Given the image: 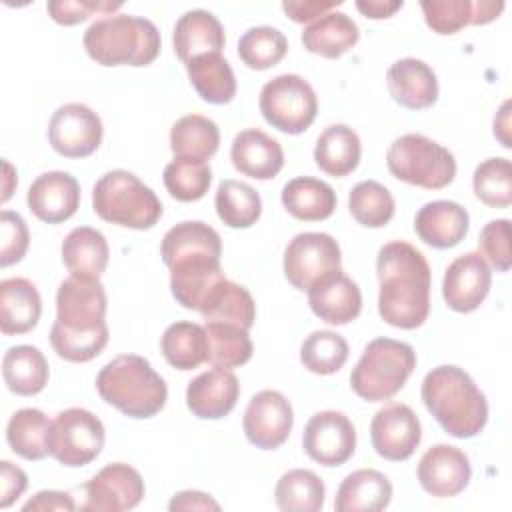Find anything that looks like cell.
I'll use <instances>...</instances> for the list:
<instances>
[{
	"instance_id": "cell-2",
	"label": "cell",
	"mask_w": 512,
	"mask_h": 512,
	"mask_svg": "<svg viewBox=\"0 0 512 512\" xmlns=\"http://www.w3.org/2000/svg\"><path fill=\"white\" fill-rule=\"evenodd\" d=\"M376 274L380 282L378 314L402 330L422 326L430 314L432 272L420 250L394 240L378 250Z\"/></svg>"
},
{
	"instance_id": "cell-5",
	"label": "cell",
	"mask_w": 512,
	"mask_h": 512,
	"mask_svg": "<svg viewBox=\"0 0 512 512\" xmlns=\"http://www.w3.org/2000/svg\"><path fill=\"white\" fill-rule=\"evenodd\" d=\"M96 390L104 402L130 418H152L168 400L166 382L138 354H120L102 366Z\"/></svg>"
},
{
	"instance_id": "cell-37",
	"label": "cell",
	"mask_w": 512,
	"mask_h": 512,
	"mask_svg": "<svg viewBox=\"0 0 512 512\" xmlns=\"http://www.w3.org/2000/svg\"><path fill=\"white\" fill-rule=\"evenodd\" d=\"M52 420L38 408L16 410L6 424L10 450L26 460H42L50 454Z\"/></svg>"
},
{
	"instance_id": "cell-34",
	"label": "cell",
	"mask_w": 512,
	"mask_h": 512,
	"mask_svg": "<svg viewBox=\"0 0 512 512\" xmlns=\"http://www.w3.org/2000/svg\"><path fill=\"white\" fill-rule=\"evenodd\" d=\"M362 156L358 134L348 124L328 126L316 140L314 160L316 166L328 176L342 178L356 170Z\"/></svg>"
},
{
	"instance_id": "cell-57",
	"label": "cell",
	"mask_w": 512,
	"mask_h": 512,
	"mask_svg": "<svg viewBox=\"0 0 512 512\" xmlns=\"http://www.w3.org/2000/svg\"><path fill=\"white\" fill-rule=\"evenodd\" d=\"M494 136L504 148H510V100H506L494 116Z\"/></svg>"
},
{
	"instance_id": "cell-28",
	"label": "cell",
	"mask_w": 512,
	"mask_h": 512,
	"mask_svg": "<svg viewBox=\"0 0 512 512\" xmlns=\"http://www.w3.org/2000/svg\"><path fill=\"white\" fill-rule=\"evenodd\" d=\"M42 314V298L26 278L0 282V330L6 336L26 334L36 328Z\"/></svg>"
},
{
	"instance_id": "cell-45",
	"label": "cell",
	"mask_w": 512,
	"mask_h": 512,
	"mask_svg": "<svg viewBox=\"0 0 512 512\" xmlns=\"http://www.w3.org/2000/svg\"><path fill=\"white\" fill-rule=\"evenodd\" d=\"M288 52L286 36L274 26H252L238 40V56L252 70L276 66Z\"/></svg>"
},
{
	"instance_id": "cell-36",
	"label": "cell",
	"mask_w": 512,
	"mask_h": 512,
	"mask_svg": "<svg viewBox=\"0 0 512 512\" xmlns=\"http://www.w3.org/2000/svg\"><path fill=\"white\" fill-rule=\"evenodd\" d=\"M186 72L198 96L208 104H228L236 96V76L222 52L190 60Z\"/></svg>"
},
{
	"instance_id": "cell-51",
	"label": "cell",
	"mask_w": 512,
	"mask_h": 512,
	"mask_svg": "<svg viewBox=\"0 0 512 512\" xmlns=\"http://www.w3.org/2000/svg\"><path fill=\"white\" fill-rule=\"evenodd\" d=\"M122 2H108V0H50L46 10L50 18L62 26H74L88 20L94 14L110 16L118 10Z\"/></svg>"
},
{
	"instance_id": "cell-14",
	"label": "cell",
	"mask_w": 512,
	"mask_h": 512,
	"mask_svg": "<svg viewBox=\"0 0 512 512\" xmlns=\"http://www.w3.org/2000/svg\"><path fill=\"white\" fill-rule=\"evenodd\" d=\"M80 510L122 512L136 508L144 498V480L140 472L124 462H112L94 474L84 486Z\"/></svg>"
},
{
	"instance_id": "cell-9",
	"label": "cell",
	"mask_w": 512,
	"mask_h": 512,
	"mask_svg": "<svg viewBox=\"0 0 512 512\" xmlns=\"http://www.w3.org/2000/svg\"><path fill=\"white\" fill-rule=\"evenodd\" d=\"M258 106L272 128L284 134H302L316 120L318 98L302 76L280 74L262 86Z\"/></svg>"
},
{
	"instance_id": "cell-1",
	"label": "cell",
	"mask_w": 512,
	"mask_h": 512,
	"mask_svg": "<svg viewBox=\"0 0 512 512\" xmlns=\"http://www.w3.org/2000/svg\"><path fill=\"white\" fill-rule=\"evenodd\" d=\"M160 256L170 270L172 296L188 310H200L208 292L226 278L220 234L200 220L172 226L162 238Z\"/></svg>"
},
{
	"instance_id": "cell-29",
	"label": "cell",
	"mask_w": 512,
	"mask_h": 512,
	"mask_svg": "<svg viewBox=\"0 0 512 512\" xmlns=\"http://www.w3.org/2000/svg\"><path fill=\"white\" fill-rule=\"evenodd\" d=\"M392 500L390 480L372 468L350 472L338 486L334 498L336 512H380Z\"/></svg>"
},
{
	"instance_id": "cell-19",
	"label": "cell",
	"mask_w": 512,
	"mask_h": 512,
	"mask_svg": "<svg viewBox=\"0 0 512 512\" xmlns=\"http://www.w3.org/2000/svg\"><path fill=\"white\" fill-rule=\"evenodd\" d=\"M416 474L424 492L434 498H452L468 486L472 466L458 446L434 444L422 454Z\"/></svg>"
},
{
	"instance_id": "cell-25",
	"label": "cell",
	"mask_w": 512,
	"mask_h": 512,
	"mask_svg": "<svg viewBox=\"0 0 512 512\" xmlns=\"http://www.w3.org/2000/svg\"><path fill=\"white\" fill-rule=\"evenodd\" d=\"M390 96L404 108L422 110L438 100L434 70L418 58H400L386 72Z\"/></svg>"
},
{
	"instance_id": "cell-42",
	"label": "cell",
	"mask_w": 512,
	"mask_h": 512,
	"mask_svg": "<svg viewBox=\"0 0 512 512\" xmlns=\"http://www.w3.org/2000/svg\"><path fill=\"white\" fill-rule=\"evenodd\" d=\"M208 334V362L220 368H238L252 358L248 330L228 322H204Z\"/></svg>"
},
{
	"instance_id": "cell-55",
	"label": "cell",
	"mask_w": 512,
	"mask_h": 512,
	"mask_svg": "<svg viewBox=\"0 0 512 512\" xmlns=\"http://www.w3.org/2000/svg\"><path fill=\"white\" fill-rule=\"evenodd\" d=\"M170 512H180V510H220V504L206 492L200 490H182L172 496L168 502Z\"/></svg>"
},
{
	"instance_id": "cell-48",
	"label": "cell",
	"mask_w": 512,
	"mask_h": 512,
	"mask_svg": "<svg viewBox=\"0 0 512 512\" xmlns=\"http://www.w3.org/2000/svg\"><path fill=\"white\" fill-rule=\"evenodd\" d=\"M110 332L108 326H102L94 332H86V334H74V332H66L62 328H58L56 324H52L50 328V344L54 348V352L64 358L66 362H90L92 358H96L108 344Z\"/></svg>"
},
{
	"instance_id": "cell-38",
	"label": "cell",
	"mask_w": 512,
	"mask_h": 512,
	"mask_svg": "<svg viewBox=\"0 0 512 512\" xmlns=\"http://www.w3.org/2000/svg\"><path fill=\"white\" fill-rule=\"evenodd\" d=\"M220 146V130L214 120L200 114H186L170 128V148L174 158L210 160Z\"/></svg>"
},
{
	"instance_id": "cell-12",
	"label": "cell",
	"mask_w": 512,
	"mask_h": 512,
	"mask_svg": "<svg viewBox=\"0 0 512 512\" xmlns=\"http://www.w3.org/2000/svg\"><path fill=\"white\" fill-rule=\"evenodd\" d=\"M106 308L108 300L100 280L70 276L58 286L54 324L74 334L94 332L106 326Z\"/></svg>"
},
{
	"instance_id": "cell-11",
	"label": "cell",
	"mask_w": 512,
	"mask_h": 512,
	"mask_svg": "<svg viewBox=\"0 0 512 512\" xmlns=\"http://www.w3.org/2000/svg\"><path fill=\"white\" fill-rule=\"evenodd\" d=\"M338 270H342L340 246L326 232H300L284 250V276L298 290L308 292Z\"/></svg>"
},
{
	"instance_id": "cell-8",
	"label": "cell",
	"mask_w": 512,
	"mask_h": 512,
	"mask_svg": "<svg viewBox=\"0 0 512 512\" xmlns=\"http://www.w3.org/2000/svg\"><path fill=\"white\" fill-rule=\"evenodd\" d=\"M386 164L394 178L426 190L446 188L456 176L454 154L424 134H404L396 138Z\"/></svg>"
},
{
	"instance_id": "cell-53",
	"label": "cell",
	"mask_w": 512,
	"mask_h": 512,
	"mask_svg": "<svg viewBox=\"0 0 512 512\" xmlns=\"http://www.w3.org/2000/svg\"><path fill=\"white\" fill-rule=\"evenodd\" d=\"M340 4H342L340 0H304V2L302 0H286V2H282V10L286 12V16L290 20H294L298 24H304V22L310 24Z\"/></svg>"
},
{
	"instance_id": "cell-50",
	"label": "cell",
	"mask_w": 512,
	"mask_h": 512,
	"mask_svg": "<svg viewBox=\"0 0 512 512\" xmlns=\"http://www.w3.org/2000/svg\"><path fill=\"white\" fill-rule=\"evenodd\" d=\"M30 234L18 212L2 210L0 214V266L8 268L26 256Z\"/></svg>"
},
{
	"instance_id": "cell-46",
	"label": "cell",
	"mask_w": 512,
	"mask_h": 512,
	"mask_svg": "<svg viewBox=\"0 0 512 512\" xmlns=\"http://www.w3.org/2000/svg\"><path fill=\"white\" fill-rule=\"evenodd\" d=\"M474 196L490 208H508L512 204V164L496 156L480 162L472 174Z\"/></svg>"
},
{
	"instance_id": "cell-10",
	"label": "cell",
	"mask_w": 512,
	"mask_h": 512,
	"mask_svg": "<svg viewBox=\"0 0 512 512\" xmlns=\"http://www.w3.org/2000/svg\"><path fill=\"white\" fill-rule=\"evenodd\" d=\"M106 430L102 420L86 408H68L56 414L50 428V456L62 466L78 468L98 458Z\"/></svg>"
},
{
	"instance_id": "cell-13",
	"label": "cell",
	"mask_w": 512,
	"mask_h": 512,
	"mask_svg": "<svg viewBox=\"0 0 512 512\" xmlns=\"http://www.w3.org/2000/svg\"><path fill=\"white\" fill-rule=\"evenodd\" d=\"M102 120L86 104L68 102L56 108L48 124L50 146L64 158H86L102 144Z\"/></svg>"
},
{
	"instance_id": "cell-21",
	"label": "cell",
	"mask_w": 512,
	"mask_h": 512,
	"mask_svg": "<svg viewBox=\"0 0 512 512\" xmlns=\"http://www.w3.org/2000/svg\"><path fill=\"white\" fill-rule=\"evenodd\" d=\"M240 396V384L232 370L214 366L194 380L186 388L188 410L202 420H220L228 416Z\"/></svg>"
},
{
	"instance_id": "cell-41",
	"label": "cell",
	"mask_w": 512,
	"mask_h": 512,
	"mask_svg": "<svg viewBox=\"0 0 512 512\" xmlns=\"http://www.w3.org/2000/svg\"><path fill=\"white\" fill-rule=\"evenodd\" d=\"M214 206L228 228H250L262 214L260 194L246 182L226 178L218 184Z\"/></svg>"
},
{
	"instance_id": "cell-40",
	"label": "cell",
	"mask_w": 512,
	"mask_h": 512,
	"mask_svg": "<svg viewBox=\"0 0 512 512\" xmlns=\"http://www.w3.org/2000/svg\"><path fill=\"white\" fill-rule=\"evenodd\" d=\"M324 496L322 478L306 468L284 472L274 488L276 506L284 512H318L324 506Z\"/></svg>"
},
{
	"instance_id": "cell-52",
	"label": "cell",
	"mask_w": 512,
	"mask_h": 512,
	"mask_svg": "<svg viewBox=\"0 0 512 512\" xmlns=\"http://www.w3.org/2000/svg\"><path fill=\"white\" fill-rule=\"evenodd\" d=\"M26 486H28L26 472L8 460H2L0 462V508L12 506L24 494Z\"/></svg>"
},
{
	"instance_id": "cell-6",
	"label": "cell",
	"mask_w": 512,
	"mask_h": 512,
	"mask_svg": "<svg viewBox=\"0 0 512 512\" xmlns=\"http://www.w3.org/2000/svg\"><path fill=\"white\" fill-rule=\"evenodd\" d=\"M92 208L104 222L132 230H148L162 216L154 190L128 170H110L96 180Z\"/></svg>"
},
{
	"instance_id": "cell-31",
	"label": "cell",
	"mask_w": 512,
	"mask_h": 512,
	"mask_svg": "<svg viewBox=\"0 0 512 512\" xmlns=\"http://www.w3.org/2000/svg\"><path fill=\"white\" fill-rule=\"evenodd\" d=\"M360 38L358 24L344 12L330 10L302 30V44L308 52L322 58H340Z\"/></svg>"
},
{
	"instance_id": "cell-20",
	"label": "cell",
	"mask_w": 512,
	"mask_h": 512,
	"mask_svg": "<svg viewBox=\"0 0 512 512\" xmlns=\"http://www.w3.org/2000/svg\"><path fill=\"white\" fill-rule=\"evenodd\" d=\"M26 204L30 212L46 224L66 222L80 206V184L68 172H44L30 184Z\"/></svg>"
},
{
	"instance_id": "cell-43",
	"label": "cell",
	"mask_w": 512,
	"mask_h": 512,
	"mask_svg": "<svg viewBox=\"0 0 512 512\" xmlns=\"http://www.w3.org/2000/svg\"><path fill=\"white\" fill-rule=\"evenodd\" d=\"M352 218L366 228H382L394 216V198L390 190L376 180L358 182L348 196Z\"/></svg>"
},
{
	"instance_id": "cell-18",
	"label": "cell",
	"mask_w": 512,
	"mask_h": 512,
	"mask_svg": "<svg viewBox=\"0 0 512 512\" xmlns=\"http://www.w3.org/2000/svg\"><path fill=\"white\" fill-rule=\"evenodd\" d=\"M492 272L480 252H466L450 262L442 280V296L454 312H474L486 300Z\"/></svg>"
},
{
	"instance_id": "cell-24",
	"label": "cell",
	"mask_w": 512,
	"mask_h": 512,
	"mask_svg": "<svg viewBox=\"0 0 512 512\" xmlns=\"http://www.w3.org/2000/svg\"><path fill=\"white\" fill-rule=\"evenodd\" d=\"M230 160L240 174L256 180H270L284 166V150L280 142L266 132L246 128L234 136Z\"/></svg>"
},
{
	"instance_id": "cell-44",
	"label": "cell",
	"mask_w": 512,
	"mask_h": 512,
	"mask_svg": "<svg viewBox=\"0 0 512 512\" xmlns=\"http://www.w3.org/2000/svg\"><path fill=\"white\" fill-rule=\"evenodd\" d=\"M348 352V342L338 332L314 330L300 346V362L312 374L328 376L346 364Z\"/></svg>"
},
{
	"instance_id": "cell-39",
	"label": "cell",
	"mask_w": 512,
	"mask_h": 512,
	"mask_svg": "<svg viewBox=\"0 0 512 512\" xmlns=\"http://www.w3.org/2000/svg\"><path fill=\"white\" fill-rule=\"evenodd\" d=\"M160 350L172 368L194 370L208 362V334L196 322H174L164 330Z\"/></svg>"
},
{
	"instance_id": "cell-7",
	"label": "cell",
	"mask_w": 512,
	"mask_h": 512,
	"mask_svg": "<svg viewBox=\"0 0 512 512\" xmlns=\"http://www.w3.org/2000/svg\"><path fill=\"white\" fill-rule=\"evenodd\" d=\"M414 368L416 352L410 344L374 338L350 372V388L366 402H384L404 388Z\"/></svg>"
},
{
	"instance_id": "cell-49",
	"label": "cell",
	"mask_w": 512,
	"mask_h": 512,
	"mask_svg": "<svg viewBox=\"0 0 512 512\" xmlns=\"http://www.w3.org/2000/svg\"><path fill=\"white\" fill-rule=\"evenodd\" d=\"M480 256L492 266L496 272H506L510 268V220L498 218L484 224L478 236Z\"/></svg>"
},
{
	"instance_id": "cell-3",
	"label": "cell",
	"mask_w": 512,
	"mask_h": 512,
	"mask_svg": "<svg viewBox=\"0 0 512 512\" xmlns=\"http://www.w3.org/2000/svg\"><path fill=\"white\" fill-rule=\"evenodd\" d=\"M426 410L454 438H472L488 422V402L472 376L458 366L432 368L420 388Z\"/></svg>"
},
{
	"instance_id": "cell-56",
	"label": "cell",
	"mask_w": 512,
	"mask_h": 512,
	"mask_svg": "<svg viewBox=\"0 0 512 512\" xmlns=\"http://www.w3.org/2000/svg\"><path fill=\"white\" fill-rule=\"evenodd\" d=\"M404 6L402 0H356V8L372 20L390 18L396 10Z\"/></svg>"
},
{
	"instance_id": "cell-54",
	"label": "cell",
	"mask_w": 512,
	"mask_h": 512,
	"mask_svg": "<svg viewBox=\"0 0 512 512\" xmlns=\"http://www.w3.org/2000/svg\"><path fill=\"white\" fill-rule=\"evenodd\" d=\"M24 512H52V510H60V512H72L76 510V502L68 492H60V490H40L36 492L24 506Z\"/></svg>"
},
{
	"instance_id": "cell-15",
	"label": "cell",
	"mask_w": 512,
	"mask_h": 512,
	"mask_svg": "<svg viewBox=\"0 0 512 512\" xmlns=\"http://www.w3.org/2000/svg\"><path fill=\"white\" fill-rule=\"evenodd\" d=\"M294 424V412L288 398L278 390H260L256 392L242 418L244 434L250 444L260 450L280 448Z\"/></svg>"
},
{
	"instance_id": "cell-47",
	"label": "cell",
	"mask_w": 512,
	"mask_h": 512,
	"mask_svg": "<svg viewBox=\"0 0 512 512\" xmlns=\"http://www.w3.org/2000/svg\"><path fill=\"white\" fill-rule=\"evenodd\" d=\"M164 186L168 194L180 202L200 200L212 182V170L208 162L174 158L164 168Z\"/></svg>"
},
{
	"instance_id": "cell-30",
	"label": "cell",
	"mask_w": 512,
	"mask_h": 512,
	"mask_svg": "<svg viewBox=\"0 0 512 512\" xmlns=\"http://www.w3.org/2000/svg\"><path fill=\"white\" fill-rule=\"evenodd\" d=\"M62 262L70 276L100 280L110 260V248L104 234L90 226H78L62 240Z\"/></svg>"
},
{
	"instance_id": "cell-16",
	"label": "cell",
	"mask_w": 512,
	"mask_h": 512,
	"mask_svg": "<svg viewBox=\"0 0 512 512\" xmlns=\"http://www.w3.org/2000/svg\"><path fill=\"white\" fill-rule=\"evenodd\" d=\"M304 452L322 466H342L356 450V430L350 418L336 410L316 412L304 426Z\"/></svg>"
},
{
	"instance_id": "cell-35",
	"label": "cell",
	"mask_w": 512,
	"mask_h": 512,
	"mask_svg": "<svg viewBox=\"0 0 512 512\" xmlns=\"http://www.w3.org/2000/svg\"><path fill=\"white\" fill-rule=\"evenodd\" d=\"M198 312L204 322H228L246 330H250L256 320V304L252 294L228 278L220 280L208 292Z\"/></svg>"
},
{
	"instance_id": "cell-26",
	"label": "cell",
	"mask_w": 512,
	"mask_h": 512,
	"mask_svg": "<svg viewBox=\"0 0 512 512\" xmlns=\"http://www.w3.org/2000/svg\"><path fill=\"white\" fill-rule=\"evenodd\" d=\"M172 44H174L176 56L184 64H188L190 60L202 54L222 52L226 44L224 26L208 10H202V8L188 10L176 20Z\"/></svg>"
},
{
	"instance_id": "cell-33",
	"label": "cell",
	"mask_w": 512,
	"mask_h": 512,
	"mask_svg": "<svg viewBox=\"0 0 512 512\" xmlns=\"http://www.w3.org/2000/svg\"><path fill=\"white\" fill-rule=\"evenodd\" d=\"M280 198L286 212L304 222L326 220L336 210V192L332 186L312 176H298L286 182Z\"/></svg>"
},
{
	"instance_id": "cell-22",
	"label": "cell",
	"mask_w": 512,
	"mask_h": 512,
	"mask_svg": "<svg viewBox=\"0 0 512 512\" xmlns=\"http://www.w3.org/2000/svg\"><path fill=\"white\" fill-rule=\"evenodd\" d=\"M308 304L320 320L332 326H344L358 318L362 310V292L350 276L338 270L308 290Z\"/></svg>"
},
{
	"instance_id": "cell-27",
	"label": "cell",
	"mask_w": 512,
	"mask_h": 512,
	"mask_svg": "<svg viewBox=\"0 0 512 512\" xmlns=\"http://www.w3.org/2000/svg\"><path fill=\"white\" fill-rule=\"evenodd\" d=\"M426 24L436 34H456L468 24L480 26L496 20L504 10L502 0H422Z\"/></svg>"
},
{
	"instance_id": "cell-32",
	"label": "cell",
	"mask_w": 512,
	"mask_h": 512,
	"mask_svg": "<svg viewBox=\"0 0 512 512\" xmlns=\"http://www.w3.org/2000/svg\"><path fill=\"white\" fill-rule=\"evenodd\" d=\"M2 376L12 394L34 396L48 384V360L36 346H10L2 358Z\"/></svg>"
},
{
	"instance_id": "cell-17",
	"label": "cell",
	"mask_w": 512,
	"mask_h": 512,
	"mask_svg": "<svg viewBox=\"0 0 512 512\" xmlns=\"http://www.w3.org/2000/svg\"><path fill=\"white\" fill-rule=\"evenodd\" d=\"M422 440L416 412L400 402L382 406L370 422V442L378 456L390 462L408 460Z\"/></svg>"
},
{
	"instance_id": "cell-23",
	"label": "cell",
	"mask_w": 512,
	"mask_h": 512,
	"mask_svg": "<svg viewBox=\"0 0 512 512\" xmlns=\"http://www.w3.org/2000/svg\"><path fill=\"white\" fill-rule=\"evenodd\" d=\"M470 228V216L464 206L452 200L426 202L414 216V230L422 242L446 250L464 240Z\"/></svg>"
},
{
	"instance_id": "cell-4",
	"label": "cell",
	"mask_w": 512,
	"mask_h": 512,
	"mask_svg": "<svg viewBox=\"0 0 512 512\" xmlns=\"http://www.w3.org/2000/svg\"><path fill=\"white\" fill-rule=\"evenodd\" d=\"M86 54L102 66H148L160 54V32L152 20L132 14L102 16L84 32Z\"/></svg>"
},
{
	"instance_id": "cell-58",
	"label": "cell",
	"mask_w": 512,
	"mask_h": 512,
	"mask_svg": "<svg viewBox=\"0 0 512 512\" xmlns=\"http://www.w3.org/2000/svg\"><path fill=\"white\" fill-rule=\"evenodd\" d=\"M12 184H16V172L12 168V164L8 160H4V194H2V202H6L12 196Z\"/></svg>"
}]
</instances>
